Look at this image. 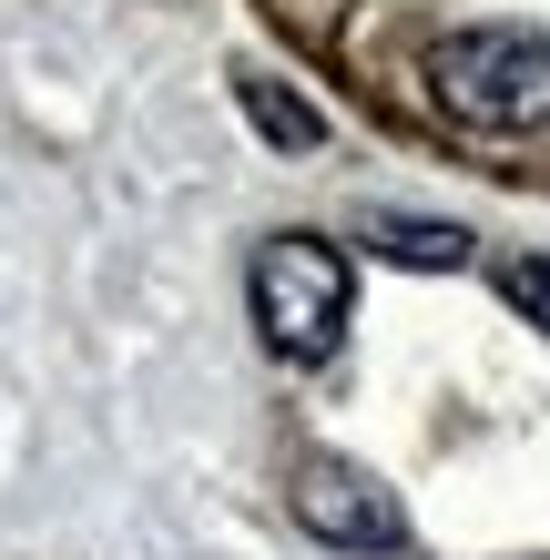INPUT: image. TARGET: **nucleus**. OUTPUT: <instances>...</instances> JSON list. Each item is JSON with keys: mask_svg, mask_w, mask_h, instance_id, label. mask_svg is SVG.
Returning a JSON list of instances; mask_svg holds the SVG:
<instances>
[{"mask_svg": "<svg viewBox=\"0 0 550 560\" xmlns=\"http://www.w3.org/2000/svg\"><path fill=\"white\" fill-rule=\"evenodd\" d=\"M500 295H510L530 326H550V255H510V266H500Z\"/></svg>", "mask_w": 550, "mask_h": 560, "instance_id": "423d86ee", "label": "nucleus"}, {"mask_svg": "<svg viewBox=\"0 0 550 560\" xmlns=\"http://www.w3.org/2000/svg\"><path fill=\"white\" fill-rule=\"evenodd\" d=\"M296 520L316 540H337V550H398L408 540V510L387 500L358 458H327V448L296 458Z\"/></svg>", "mask_w": 550, "mask_h": 560, "instance_id": "7ed1b4c3", "label": "nucleus"}, {"mask_svg": "<svg viewBox=\"0 0 550 560\" xmlns=\"http://www.w3.org/2000/svg\"><path fill=\"white\" fill-rule=\"evenodd\" d=\"M235 92H245V113H255V133H266V143H285V153H316V143H327V113L296 103L276 72H245Z\"/></svg>", "mask_w": 550, "mask_h": 560, "instance_id": "20e7f679", "label": "nucleus"}, {"mask_svg": "<svg viewBox=\"0 0 550 560\" xmlns=\"http://www.w3.org/2000/svg\"><path fill=\"white\" fill-rule=\"evenodd\" d=\"M429 82L469 133H540L550 122V42L540 31H510V21L459 31V42H438Z\"/></svg>", "mask_w": 550, "mask_h": 560, "instance_id": "f257e3e1", "label": "nucleus"}, {"mask_svg": "<svg viewBox=\"0 0 550 560\" xmlns=\"http://www.w3.org/2000/svg\"><path fill=\"white\" fill-rule=\"evenodd\" d=\"M245 295H255V326H266V347L276 357H327L337 337H347V255L337 245H316V235H266L255 245V276H245Z\"/></svg>", "mask_w": 550, "mask_h": 560, "instance_id": "f03ea898", "label": "nucleus"}, {"mask_svg": "<svg viewBox=\"0 0 550 560\" xmlns=\"http://www.w3.org/2000/svg\"><path fill=\"white\" fill-rule=\"evenodd\" d=\"M367 235H377L387 255H408V266H469V235H459V224H408V214H377Z\"/></svg>", "mask_w": 550, "mask_h": 560, "instance_id": "39448f33", "label": "nucleus"}]
</instances>
